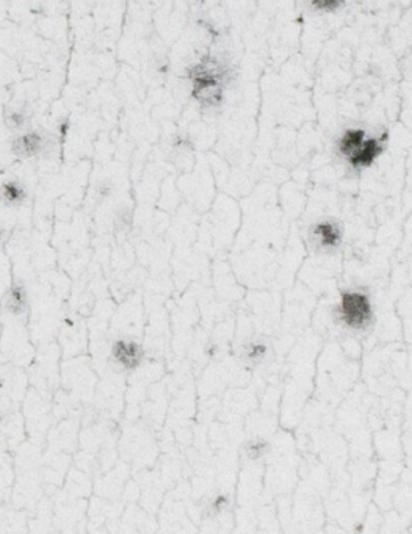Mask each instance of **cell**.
<instances>
[{"label":"cell","mask_w":412,"mask_h":534,"mask_svg":"<svg viewBox=\"0 0 412 534\" xmlns=\"http://www.w3.org/2000/svg\"><path fill=\"white\" fill-rule=\"evenodd\" d=\"M223 71L221 64L215 58L207 57L201 63H198L191 73L193 86H195V96L203 104H216L221 100V86H223Z\"/></svg>","instance_id":"1"},{"label":"cell","mask_w":412,"mask_h":534,"mask_svg":"<svg viewBox=\"0 0 412 534\" xmlns=\"http://www.w3.org/2000/svg\"><path fill=\"white\" fill-rule=\"evenodd\" d=\"M372 302L361 292H346L340 301V318L351 329H364L372 322Z\"/></svg>","instance_id":"2"},{"label":"cell","mask_w":412,"mask_h":534,"mask_svg":"<svg viewBox=\"0 0 412 534\" xmlns=\"http://www.w3.org/2000/svg\"><path fill=\"white\" fill-rule=\"evenodd\" d=\"M113 358L122 369L135 370L143 359V351L137 342L118 340L113 345Z\"/></svg>","instance_id":"3"},{"label":"cell","mask_w":412,"mask_h":534,"mask_svg":"<svg viewBox=\"0 0 412 534\" xmlns=\"http://www.w3.org/2000/svg\"><path fill=\"white\" fill-rule=\"evenodd\" d=\"M43 145H44L43 135L38 132H33L32 130V132H27L21 136H17V138L13 141L11 149H13V152L17 157L28 158V157L37 156V154L43 149Z\"/></svg>","instance_id":"4"},{"label":"cell","mask_w":412,"mask_h":534,"mask_svg":"<svg viewBox=\"0 0 412 534\" xmlns=\"http://www.w3.org/2000/svg\"><path fill=\"white\" fill-rule=\"evenodd\" d=\"M382 152V140L378 138H368L364 140L361 147L356 151L355 156L350 158V162L356 168H362V166H368L373 160Z\"/></svg>","instance_id":"5"},{"label":"cell","mask_w":412,"mask_h":534,"mask_svg":"<svg viewBox=\"0 0 412 534\" xmlns=\"http://www.w3.org/2000/svg\"><path fill=\"white\" fill-rule=\"evenodd\" d=\"M315 237L323 248H335L342 239L340 228L333 221H323L315 226Z\"/></svg>","instance_id":"6"},{"label":"cell","mask_w":412,"mask_h":534,"mask_svg":"<svg viewBox=\"0 0 412 534\" xmlns=\"http://www.w3.org/2000/svg\"><path fill=\"white\" fill-rule=\"evenodd\" d=\"M364 140H366V134H364V130L348 129L344 134L342 138H340L339 149L346 158L350 160L353 156H355L359 147H361V145L364 143Z\"/></svg>","instance_id":"7"},{"label":"cell","mask_w":412,"mask_h":534,"mask_svg":"<svg viewBox=\"0 0 412 534\" xmlns=\"http://www.w3.org/2000/svg\"><path fill=\"white\" fill-rule=\"evenodd\" d=\"M27 198V192L26 188H24L19 182H7L3 183L2 188H0V199L3 201L5 204L8 205H16V204H21L26 201Z\"/></svg>","instance_id":"8"},{"label":"cell","mask_w":412,"mask_h":534,"mask_svg":"<svg viewBox=\"0 0 412 534\" xmlns=\"http://www.w3.org/2000/svg\"><path fill=\"white\" fill-rule=\"evenodd\" d=\"M27 290L19 286V284H15L7 296V309L11 313H15V315H21L27 309Z\"/></svg>","instance_id":"9"},{"label":"cell","mask_w":412,"mask_h":534,"mask_svg":"<svg viewBox=\"0 0 412 534\" xmlns=\"http://www.w3.org/2000/svg\"><path fill=\"white\" fill-rule=\"evenodd\" d=\"M265 452H267V443L262 441H251L246 445V454L250 456V459H259Z\"/></svg>","instance_id":"10"},{"label":"cell","mask_w":412,"mask_h":534,"mask_svg":"<svg viewBox=\"0 0 412 534\" xmlns=\"http://www.w3.org/2000/svg\"><path fill=\"white\" fill-rule=\"evenodd\" d=\"M263 354H265V347H262V345H254L251 351L248 353L250 359H261Z\"/></svg>","instance_id":"11"},{"label":"cell","mask_w":412,"mask_h":534,"mask_svg":"<svg viewBox=\"0 0 412 534\" xmlns=\"http://www.w3.org/2000/svg\"><path fill=\"white\" fill-rule=\"evenodd\" d=\"M11 124L16 127H22L24 124H26V116L22 113H13L11 115Z\"/></svg>","instance_id":"12"},{"label":"cell","mask_w":412,"mask_h":534,"mask_svg":"<svg viewBox=\"0 0 412 534\" xmlns=\"http://www.w3.org/2000/svg\"><path fill=\"white\" fill-rule=\"evenodd\" d=\"M314 5L317 8H333L334 10L339 5V2H317Z\"/></svg>","instance_id":"13"},{"label":"cell","mask_w":412,"mask_h":534,"mask_svg":"<svg viewBox=\"0 0 412 534\" xmlns=\"http://www.w3.org/2000/svg\"><path fill=\"white\" fill-rule=\"evenodd\" d=\"M0 421H2V418H0Z\"/></svg>","instance_id":"14"}]
</instances>
